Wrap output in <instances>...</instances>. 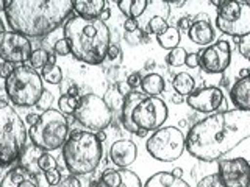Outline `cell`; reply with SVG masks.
Instances as JSON below:
<instances>
[{
  "label": "cell",
  "instance_id": "6da1fadb",
  "mask_svg": "<svg viewBox=\"0 0 250 187\" xmlns=\"http://www.w3.org/2000/svg\"><path fill=\"white\" fill-rule=\"evenodd\" d=\"M247 137L250 112L233 109L214 112L195 123L186 136V148L195 159L213 162L222 159Z\"/></svg>",
  "mask_w": 250,
  "mask_h": 187
},
{
  "label": "cell",
  "instance_id": "7a4b0ae2",
  "mask_svg": "<svg viewBox=\"0 0 250 187\" xmlns=\"http://www.w3.org/2000/svg\"><path fill=\"white\" fill-rule=\"evenodd\" d=\"M72 10V0H11L5 16L16 33L41 37L57 30Z\"/></svg>",
  "mask_w": 250,
  "mask_h": 187
},
{
  "label": "cell",
  "instance_id": "3957f363",
  "mask_svg": "<svg viewBox=\"0 0 250 187\" xmlns=\"http://www.w3.org/2000/svg\"><path fill=\"white\" fill-rule=\"evenodd\" d=\"M64 39L70 55L86 64L97 66L104 62L111 42L109 28L100 19H83L74 16L64 23Z\"/></svg>",
  "mask_w": 250,
  "mask_h": 187
},
{
  "label": "cell",
  "instance_id": "277c9868",
  "mask_svg": "<svg viewBox=\"0 0 250 187\" xmlns=\"http://www.w3.org/2000/svg\"><path fill=\"white\" fill-rule=\"evenodd\" d=\"M104 156V147L91 131H74L62 147V159L70 175H88L96 170Z\"/></svg>",
  "mask_w": 250,
  "mask_h": 187
},
{
  "label": "cell",
  "instance_id": "5b68a950",
  "mask_svg": "<svg viewBox=\"0 0 250 187\" xmlns=\"http://www.w3.org/2000/svg\"><path fill=\"white\" fill-rule=\"evenodd\" d=\"M28 131L19 114L0 98V167L10 166L25 151Z\"/></svg>",
  "mask_w": 250,
  "mask_h": 187
},
{
  "label": "cell",
  "instance_id": "8992f818",
  "mask_svg": "<svg viewBox=\"0 0 250 187\" xmlns=\"http://www.w3.org/2000/svg\"><path fill=\"white\" fill-rule=\"evenodd\" d=\"M5 91L13 105L21 108L36 106L44 94L42 78L31 66L19 64L5 81Z\"/></svg>",
  "mask_w": 250,
  "mask_h": 187
},
{
  "label": "cell",
  "instance_id": "52a82bcc",
  "mask_svg": "<svg viewBox=\"0 0 250 187\" xmlns=\"http://www.w3.org/2000/svg\"><path fill=\"white\" fill-rule=\"evenodd\" d=\"M69 134V123L60 109H49L39 115L36 125L30 127L28 136L35 147L44 151H53L64 147Z\"/></svg>",
  "mask_w": 250,
  "mask_h": 187
},
{
  "label": "cell",
  "instance_id": "ba28073f",
  "mask_svg": "<svg viewBox=\"0 0 250 187\" xmlns=\"http://www.w3.org/2000/svg\"><path fill=\"white\" fill-rule=\"evenodd\" d=\"M146 148L153 159L161 162H172L183 154L186 148V137L183 131L175 127H161L148 137Z\"/></svg>",
  "mask_w": 250,
  "mask_h": 187
},
{
  "label": "cell",
  "instance_id": "9c48e42d",
  "mask_svg": "<svg viewBox=\"0 0 250 187\" xmlns=\"http://www.w3.org/2000/svg\"><path fill=\"white\" fill-rule=\"evenodd\" d=\"M216 25L224 35L239 39L250 33V3L247 2H222L219 6Z\"/></svg>",
  "mask_w": 250,
  "mask_h": 187
},
{
  "label": "cell",
  "instance_id": "30bf717a",
  "mask_svg": "<svg viewBox=\"0 0 250 187\" xmlns=\"http://www.w3.org/2000/svg\"><path fill=\"white\" fill-rule=\"evenodd\" d=\"M74 117L78 123H82L91 132H99L109 127L113 119V111L106 106L102 97L96 95V94H86V95L78 98V106L74 112Z\"/></svg>",
  "mask_w": 250,
  "mask_h": 187
},
{
  "label": "cell",
  "instance_id": "8fae6325",
  "mask_svg": "<svg viewBox=\"0 0 250 187\" xmlns=\"http://www.w3.org/2000/svg\"><path fill=\"white\" fill-rule=\"evenodd\" d=\"M167 115H169V109L161 98L146 97L133 109L131 120L138 127V130L156 131L167 120Z\"/></svg>",
  "mask_w": 250,
  "mask_h": 187
},
{
  "label": "cell",
  "instance_id": "7c38bea8",
  "mask_svg": "<svg viewBox=\"0 0 250 187\" xmlns=\"http://www.w3.org/2000/svg\"><path fill=\"white\" fill-rule=\"evenodd\" d=\"M31 42L27 36L16 31L0 33V59L11 64H22L31 56Z\"/></svg>",
  "mask_w": 250,
  "mask_h": 187
},
{
  "label": "cell",
  "instance_id": "4fadbf2b",
  "mask_svg": "<svg viewBox=\"0 0 250 187\" xmlns=\"http://www.w3.org/2000/svg\"><path fill=\"white\" fill-rule=\"evenodd\" d=\"M217 176L224 187H250V162L244 158L219 159Z\"/></svg>",
  "mask_w": 250,
  "mask_h": 187
},
{
  "label": "cell",
  "instance_id": "5bb4252c",
  "mask_svg": "<svg viewBox=\"0 0 250 187\" xmlns=\"http://www.w3.org/2000/svg\"><path fill=\"white\" fill-rule=\"evenodd\" d=\"M200 56V67L207 74H222L230 66L231 47L227 41H217L216 44L207 47Z\"/></svg>",
  "mask_w": 250,
  "mask_h": 187
},
{
  "label": "cell",
  "instance_id": "9a60e30c",
  "mask_svg": "<svg viewBox=\"0 0 250 187\" xmlns=\"http://www.w3.org/2000/svg\"><path fill=\"white\" fill-rule=\"evenodd\" d=\"M188 106L199 112L211 114L216 112L219 108L227 106V100L224 97V92L216 88V86H208V88H202L194 91L189 97L186 98Z\"/></svg>",
  "mask_w": 250,
  "mask_h": 187
},
{
  "label": "cell",
  "instance_id": "2e32d148",
  "mask_svg": "<svg viewBox=\"0 0 250 187\" xmlns=\"http://www.w3.org/2000/svg\"><path fill=\"white\" fill-rule=\"evenodd\" d=\"M96 187H143L139 176L128 168H108L102 173Z\"/></svg>",
  "mask_w": 250,
  "mask_h": 187
},
{
  "label": "cell",
  "instance_id": "e0dca14e",
  "mask_svg": "<svg viewBox=\"0 0 250 187\" xmlns=\"http://www.w3.org/2000/svg\"><path fill=\"white\" fill-rule=\"evenodd\" d=\"M138 156V147L133 140H117L109 148V158H111L113 164L121 168H127L130 167L133 162L136 161Z\"/></svg>",
  "mask_w": 250,
  "mask_h": 187
},
{
  "label": "cell",
  "instance_id": "ac0fdd59",
  "mask_svg": "<svg viewBox=\"0 0 250 187\" xmlns=\"http://www.w3.org/2000/svg\"><path fill=\"white\" fill-rule=\"evenodd\" d=\"M147 95L144 92H139V91H131L127 97L124 100V105L121 109V122H122V127L133 132V134H138V127L131 120V114H133V109L138 106V103L141 100H144Z\"/></svg>",
  "mask_w": 250,
  "mask_h": 187
},
{
  "label": "cell",
  "instance_id": "d6986e66",
  "mask_svg": "<svg viewBox=\"0 0 250 187\" xmlns=\"http://www.w3.org/2000/svg\"><path fill=\"white\" fill-rule=\"evenodd\" d=\"M0 187H39L35 175L23 167L11 168L3 176Z\"/></svg>",
  "mask_w": 250,
  "mask_h": 187
},
{
  "label": "cell",
  "instance_id": "ffe728a7",
  "mask_svg": "<svg viewBox=\"0 0 250 187\" xmlns=\"http://www.w3.org/2000/svg\"><path fill=\"white\" fill-rule=\"evenodd\" d=\"M230 97L238 111L250 112V76L239 78V80L231 86Z\"/></svg>",
  "mask_w": 250,
  "mask_h": 187
},
{
  "label": "cell",
  "instance_id": "44dd1931",
  "mask_svg": "<svg viewBox=\"0 0 250 187\" xmlns=\"http://www.w3.org/2000/svg\"><path fill=\"white\" fill-rule=\"evenodd\" d=\"M188 36L194 44L205 47L214 41L216 31L211 25V22H194L189 31H188Z\"/></svg>",
  "mask_w": 250,
  "mask_h": 187
},
{
  "label": "cell",
  "instance_id": "7402d4cb",
  "mask_svg": "<svg viewBox=\"0 0 250 187\" xmlns=\"http://www.w3.org/2000/svg\"><path fill=\"white\" fill-rule=\"evenodd\" d=\"M104 0H75L74 11L78 18L83 19H99L100 13L105 10Z\"/></svg>",
  "mask_w": 250,
  "mask_h": 187
},
{
  "label": "cell",
  "instance_id": "603a6c76",
  "mask_svg": "<svg viewBox=\"0 0 250 187\" xmlns=\"http://www.w3.org/2000/svg\"><path fill=\"white\" fill-rule=\"evenodd\" d=\"M144 187H191L183 178H175L169 171H158L147 179Z\"/></svg>",
  "mask_w": 250,
  "mask_h": 187
},
{
  "label": "cell",
  "instance_id": "cb8c5ba5",
  "mask_svg": "<svg viewBox=\"0 0 250 187\" xmlns=\"http://www.w3.org/2000/svg\"><path fill=\"white\" fill-rule=\"evenodd\" d=\"M147 5V0H119L117 2V6L127 19H138L146 11Z\"/></svg>",
  "mask_w": 250,
  "mask_h": 187
},
{
  "label": "cell",
  "instance_id": "d4e9b609",
  "mask_svg": "<svg viewBox=\"0 0 250 187\" xmlns=\"http://www.w3.org/2000/svg\"><path fill=\"white\" fill-rule=\"evenodd\" d=\"M141 88H143V92L147 97H158L164 91V80L160 74H148L143 78Z\"/></svg>",
  "mask_w": 250,
  "mask_h": 187
},
{
  "label": "cell",
  "instance_id": "484cf974",
  "mask_svg": "<svg viewBox=\"0 0 250 187\" xmlns=\"http://www.w3.org/2000/svg\"><path fill=\"white\" fill-rule=\"evenodd\" d=\"M172 86H174V89H175V92L178 94V95L189 97L191 94L194 92L195 81L188 72H180V74H177L174 76V80H172Z\"/></svg>",
  "mask_w": 250,
  "mask_h": 187
},
{
  "label": "cell",
  "instance_id": "4316f807",
  "mask_svg": "<svg viewBox=\"0 0 250 187\" xmlns=\"http://www.w3.org/2000/svg\"><path fill=\"white\" fill-rule=\"evenodd\" d=\"M180 37H182L180 36V30L177 27H169L163 35L158 36V42L163 49H167L170 52V50H174L178 47Z\"/></svg>",
  "mask_w": 250,
  "mask_h": 187
},
{
  "label": "cell",
  "instance_id": "83f0119b",
  "mask_svg": "<svg viewBox=\"0 0 250 187\" xmlns=\"http://www.w3.org/2000/svg\"><path fill=\"white\" fill-rule=\"evenodd\" d=\"M124 100H125V97L121 95V92L116 89V86H114V88H109L105 92V95H104V101L106 103V106L111 109V111H116V109H122Z\"/></svg>",
  "mask_w": 250,
  "mask_h": 187
},
{
  "label": "cell",
  "instance_id": "f1b7e54d",
  "mask_svg": "<svg viewBox=\"0 0 250 187\" xmlns=\"http://www.w3.org/2000/svg\"><path fill=\"white\" fill-rule=\"evenodd\" d=\"M49 56H50V53L44 49L33 50L31 52V56H30V66L33 67L36 72H38V69L42 70L47 66V62H49Z\"/></svg>",
  "mask_w": 250,
  "mask_h": 187
},
{
  "label": "cell",
  "instance_id": "f546056e",
  "mask_svg": "<svg viewBox=\"0 0 250 187\" xmlns=\"http://www.w3.org/2000/svg\"><path fill=\"white\" fill-rule=\"evenodd\" d=\"M42 78H44V81H47L49 84H60L62 81V70L58 66L47 64L42 69Z\"/></svg>",
  "mask_w": 250,
  "mask_h": 187
},
{
  "label": "cell",
  "instance_id": "4dcf8cb0",
  "mask_svg": "<svg viewBox=\"0 0 250 187\" xmlns=\"http://www.w3.org/2000/svg\"><path fill=\"white\" fill-rule=\"evenodd\" d=\"M186 56H188L186 50L182 49V47H177V49L170 50L167 53V62L170 66H174V67L185 66L186 64Z\"/></svg>",
  "mask_w": 250,
  "mask_h": 187
},
{
  "label": "cell",
  "instance_id": "1f68e13d",
  "mask_svg": "<svg viewBox=\"0 0 250 187\" xmlns=\"http://www.w3.org/2000/svg\"><path fill=\"white\" fill-rule=\"evenodd\" d=\"M167 28H169L167 20L164 19V18H161V16H155V18H152L150 22H148V25H147L148 33H153L156 36L163 35Z\"/></svg>",
  "mask_w": 250,
  "mask_h": 187
},
{
  "label": "cell",
  "instance_id": "d6a6232c",
  "mask_svg": "<svg viewBox=\"0 0 250 187\" xmlns=\"http://www.w3.org/2000/svg\"><path fill=\"white\" fill-rule=\"evenodd\" d=\"M78 106V98L74 97H69V95H61L58 100V108H60V112L62 114H74L75 109Z\"/></svg>",
  "mask_w": 250,
  "mask_h": 187
},
{
  "label": "cell",
  "instance_id": "836d02e7",
  "mask_svg": "<svg viewBox=\"0 0 250 187\" xmlns=\"http://www.w3.org/2000/svg\"><path fill=\"white\" fill-rule=\"evenodd\" d=\"M38 167L41 171H44V173H47V171H50V170H55L58 167V164H57V159L53 158V156L50 153H47L44 151L41 154V158H39L38 161Z\"/></svg>",
  "mask_w": 250,
  "mask_h": 187
},
{
  "label": "cell",
  "instance_id": "e575fe53",
  "mask_svg": "<svg viewBox=\"0 0 250 187\" xmlns=\"http://www.w3.org/2000/svg\"><path fill=\"white\" fill-rule=\"evenodd\" d=\"M236 42H238V50H239V53L246 59L250 61V33L246 35V36H242V37H239V39H236Z\"/></svg>",
  "mask_w": 250,
  "mask_h": 187
},
{
  "label": "cell",
  "instance_id": "d590c367",
  "mask_svg": "<svg viewBox=\"0 0 250 187\" xmlns=\"http://www.w3.org/2000/svg\"><path fill=\"white\" fill-rule=\"evenodd\" d=\"M197 187H224L221 179H219L217 173H213V175H208L205 178H202Z\"/></svg>",
  "mask_w": 250,
  "mask_h": 187
},
{
  "label": "cell",
  "instance_id": "8d00e7d4",
  "mask_svg": "<svg viewBox=\"0 0 250 187\" xmlns=\"http://www.w3.org/2000/svg\"><path fill=\"white\" fill-rule=\"evenodd\" d=\"M49 187H82V183L77 176L69 175V176L61 178V181L57 186H49Z\"/></svg>",
  "mask_w": 250,
  "mask_h": 187
},
{
  "label": "cell",
  "instance_id": "74e56055",
  "mask_svg": "<svg viewBox=\"0 0 250 187\" xmlns=\"http://www.w3.org/2000/svg\"><path fill=\"white\" fill-rule=\"evenodd\" d=\"M55 53L61 55V56H67V55H70V47L64 37L60 39V41H57V44H55Z\"/></svg>",
  "mask_w": 250,
  "mask_h": 187
},
{
  "label": "cell",
  "instance_id": "f35d334b",
  "mask_svg": "<svg viewBox=\"0 0 250 187\" xmlns=\"http://www.w3.org/2000/svg\"><path fill=\"white\" fill-rule=\"evenodd\" d=\"M14 64H11V62H0V78H2V80H8V78L11 76V74L14 72Z\"/></svg>",
  "mask_w": 250,
  "mask_h": 187
},
{
  "label": "cell",
  "instance_id": "ab89813d",
  "mask_svg": "<svg viewBox=\"0 0 250 187\" xmlns=\"http://www.w3.org/2000/svg\"><path fill=\"white\" fill-rule=\"evenodd\" d=\"M44 175H45V181L49 186H57L61 181V173H60L58 168L47 171V173H44Z\"/></svg>",
  "mask_w": 250,
  "mask_h": 187
},
{
  "label": "cell",
  "instance_id": "60d3db41",
  "mask_svg": "<svg viewBox=\"0 0 250 187\" xmlns=\"http://www.w3.org/2000/svg\"><path fill=\"white\" fill-rule=\"evenodd\" d=\"M50 103H52V94L44 91L41 100L38 101V106L41 108V109H44V112H45V111H49V109H50V108H49V106H50Z\"/></svg>",
  "mask_w": 250,
  "mask_h": 187
},
{
  "label": "cell",
  "instance_id": "b9f144b4",
  "mask_svg": "<svg viewBox=\"0 0 250 187\" xmlns=\"http://www.w3.org/2000/svg\"><path fill=\"white\" fill-rule=\"evenodd\" d=\"M141 83H143V76H141L139 72H133L127 78V84L130 86L131 89H135V88H138V86H141Z\"/></svg>",
  "mask_w": 250,
  "mask_h": 187
},
{
  "label": "cell",
  "instance_id": "7bdbcfd3",
  "mask_svg": "<svg viewBox=\"0 0 250 187\" xmlns=\"http://www.w3.org/2000/svg\"><path fill=\"white\" fill-rule=\"evenodd\" d=\"M186 66L191 67V69H195L200 66V56L199 53H188L186 56Z\"/></svg>",
  "mask_w": 250,
  "mask_h": 187
},
{
  "label": "cell",
  "instance_id": "ee69618b",
  "mask_svg": "<svg viewBox=\"0 0 250 187\" xmlns=\"http://www.w3.org/2000/svg\"><path fill=\"white\" fill-rule=\"evenodd\" d=\"M192 23H194V19L191 18V16H185V18H182L180 19V22H178V30H185L186 33L189 31V28L192 27Z\"/></svg>",
  "mask_w": 250,
  "mask_h": 187
},
{
  "label": "cell",
  "instance_id": "f6af8a7d",
  "mask_svg": "<svg viewBox=\"0 0 250 187\" xmlns=\"http://www.w3.org/2000/svg\"><path fill=\"white\" fill-rule=\"evenodd\" d=\"M138 27H139V23L136 19H125V22H124V28H125V31H128V33H135V31H138Z\"/></svg>",
  "mask_w": 250,
  "mask_h": 187
},
{
  "label": "cell",
  "instance_id": "bcb514c9",
  "mask_svg": "<svg viewBox=\"0 0 250 187\" xmlns=\"http://www.w3.org/2000/svg\"><path fill=\"white\" fill-rule=\"evenodd\" d=\"M121 55V49L117 47L116 44H111L109 45V49H108V53H106V58H109V59H116L117 56Z\"/></svg>",
  "mask_w": 250,
  "mask_h": 187
},
{
  "label": "cell",
  "instance_id": "7dc6e473",
  "mask_svg": "<svg viewBox=\"0 0 250 187\" xmlns=\"http://www.w3.org/2000/svg\"><path fill=\"white\" fill-rule=\"evenodd\" d=\"M116 89L121 92V95H124V97H127L128 94L131 92V88L127 84V81H121V83H117L116 84Z\"/></svg>",
  "mask_w": 250,
  "mask_h": 187
},
{
  "label": "cell",
  "instance_id": "c3c4849f",
  "mask_svg": "<svg viewBox=\"0 0 250 187\" xmlns=\"http://www.w3.org/2000/svg\"><path fill=\"white\" fill-rule=\"evenodd\" d=\"M39 120V115L38 114H28L27 115V123L30 125V127H33V125H36Z\"/></svg>",
  "mask_w": 250,
  "mask_h": 187
},
{
  "label": "cell",
  "instance_id": "681fc988",
  "mask_svg": "<svg viewBox=\"0 0 250 187\" xmlns=\"http://www.w3.org/2000/svg\"><path fill=\"white\" fill-rule=\"evenodd\" d=\"M194 22H209V16L207 13H199L197 16H195Z\"/></svg>",
  "mask_w": 250,
  "mask_h": 187
},
{
  "label": "cell",
  "instance_id": "f907efd6",
  "mask_svg": "<svg viewBox=\"0 0 250 187\" xmlns=\"http://www.w3.org/2000/svg\"><path fill=\"white\" fill-rule=\"evenodd\" d=\"M109 16H111V10H109L108 6H105V10L100 13V18H99V19H100L102 22H105L106 19H109Z\"/></svg>",
  "mask_w": 250,
  "mask_h": 187
},
{
  "label": "cell",
  "instance_id": "816d5d0a",
  "mask_svg": "<svg viewBox=\"0 0 250 187\" xmlns=\"http://www.w3.org/2000/svg\"><path fill=\"white\" fill-rule=\"evenodd\" d=\"M66 95L78 98V88H77V86H70V88L67 89V92H66Z\"/></svg>",
  "mask_w": 250,
  "mask_h": 187
},
{
  "label": "cell",
  "instance_id": "f5cc1de1",
  "mask_svg": "<svg viewBox=\"0 0 250 187\" xmlns=\"http://www.w3.org/2000/svg\"><path fill=\"white\" fill-rule=\"evenodd\" d=\"M170 173H172V175H174L175 178H183V170H182V168H180V167L174 168V170H172V171H170Z\"/></svg>",
  "mask_w": 250,
  "mask_h": 187
},
{
  "label": "cell",
  "instance_id": "db71d44e",
  "mask_svg": "<svg viewBox=\"0 0 250 187\" xmlns=\"http://www.w3.org/2000/svg\"><path fill=\"white\" fill-rule=\"evenodd\" d=\"M47 64H50V66H57V53H50L49 62H47Z\"/></svg>",
  "mask_w": 250,
  "mask_h": 187
},
{
  "label": "cell",
  "instance_id": "11a10c76",
  "mask_svg": "<svg viewBox=\"0 0 250 187\" xmlns=\"http://www.w3.org/2000/svg\"><path fill=\"white\" fill-rule=\"evenodd\" d=\"M96 136H97V139H99V142H105V140H106L105 131H99V132H96Z\"/></svg>",
  "mask_w": 250,
  "mask_h": 187
},
{
  "label": "cell",
  "instance_id": "9f6ffc18",
  "mask_svg": "<svg viewBox=\"0 0 250 187\" xmlns=\"http://www.w3.org/2000/svg\"><path fill=\"white\" fill-rule=\"evenodd\" d=\"M250 76V69H242L239 72V78H247Z\"/></svg>",
  "mask_w": 250,
  "mask_h": 187
},
{
  "label": "cell",
  "instance_id": "6f0895ef",
  "mask_svg": "<svg viewBox=\"0 0 250 187\" xmlns=\"http://www.w3.org/2000/svg\"><path fill=\"white\" fill-rule=\"evenodd\" d=\"M172 101L178 105V103H182V101H183V97H182V95H178V94H175V95L172 97Z\"/></svg>",
  "mask_w": 250,
  "mask_h": 187
},
{
  "label": "cell",
  "instance_id": "680465c9",
  "mask_svg": "<svg viewBox=\"0 0 250 187\" xmlns=\"http://www.w3.org/2000/svg\"><path fill=\"white\" fill-rule=\"evenodd\" d=\"M170 5H174V6H177V8H182V6L186 5V2H185V0H182V2H170Z\"/></svg>",
  "mask_w": 250,
  "mask_h": 187
},
{
  "label": "cell",
  "instance_id": "91938a15",
  "mask_svg": "<svg viewBox=\"0 0 250 187\" xmlns=\"http://www.w3.org/2000/svg\"><path fill=\"white\" fill-rule=\"evenodd\" d=\"M6 5H8V2H5V0H0V11H5Z\"/></svg>",
  "mask_w": 250,
  "mask_h": 187
},
{
  "label": "cell",
  "instance_id": "94428289",
  "mask_svg": "<svg viewBox=\"0 0 250 187\" xmlns=\"http://www.w3.org/2000/svg\"><path fill=\"white\" fill-rule=\"evenodd\" d=\"M147 132H148V131H146V130H139V131H138V136L146 137V136H147Z\"/></svg>",
  "mask_w": 250,
  "mask_h": 187
},
{
  "label": "cell",
  "instance_id": "6125c7cd",
  "mask_svg": "<svg viewBox=\"0 0 250 187\" xmlns=\"http://www.w3.org/2000/svg\"><path fill=\"white\" fill-rule=\"evenodd\" d=\"M3 22H2V19H0V33H3Z\"/></svg>",
  "mask_w": 250,
  "mask_h": 187
}]
</instances>
